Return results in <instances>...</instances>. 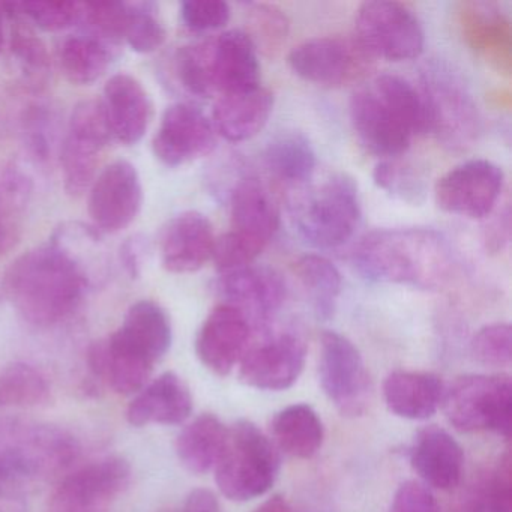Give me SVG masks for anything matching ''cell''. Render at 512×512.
<instances>
[{
    "label": "cell",
    "mask_w": 512,
    "mask_h": 512,
    "mask_svg": "<svg viewBox=\"0 0 512 512\" xmlns=\"http://www.w3.org/2000/svg\"><path fill=\"white\" fill-rule=\"evenodd\" d=\"M112 139L101 101H82L74 107L61 155L68 196L80 197L91 188L100 154Z\"/></svg>",
    "instance_id": "8fae6325"
},
{
    "label": "cell",
    "mask_w": 512,
    "mask_h": 512,
    "mask_svg": "<svg viewBox=\"0 0 512 512\" xmlns=\"http://www.w3.org/2000/svg\"><path fill=\"white\" fill-rule=\"evenodd\" d=\"M217 145L214 125L202 110L187 103L167 107L155 134V157L169 167L184 166L206 157Z\"/></svg>",
    "instance_id": "e0dca14e"
},
{
    "label": "cell",
    "mask_w": 512,
    "mask_h": 512,
    "mask_svg": "<svg viewBox=\"0 0 512 512\" xmlns=\"http://www.w3.org/2000/svg\"><path fill=\"white\" fill-rule=\"evenodd\" d=\"M4 46V29H2V19H0V50Z\"/></svg>",
    "instance_id": "11a10c76"
},
{
    "label": "cell",
    "mask_w": 512,
    "mask_h": 512,
    "mask_svg": "<svg viewBox=\"0 0 512 512\" xmlns=\"http://www.w3.org/2000/svg\"><path fill=\"white\" fill-rule=\"evenodd\" d=\"M428 133L449 151L472 148L481 133V118L463 80L443 64H431L422 77Z\"/></svg>",
    "instance_id": "ba28073f"
},
{
    "label": "cell",
    "mask_w": 512,
    "mask_h": 512,
    "mask_svg": "<svg viewBox=\"0 0 512 512\" xmlns=\"http://www.w3.org/2000/svg\"><path fill=\"white\" fill-rule=\"evenodd\" d=\"M388 512H442L436 497L416 481H407L395 491Z\"/></svg>",
    "instance_id": "681fc988"
},
{
    "label": "cell",
    "mask_w": 512,
    "mask_h": 512,
    "mask_svg": "<svg viewBox=\"0 0 512 512\" xmlns=\"http://www.w3.org/2000/svg\"><path fill=\"white\" fill-rule=\"evenodd\" d=\"M305 358L304 341L295 334H281L244 353L239 362V379L262 391H284L301 376Z\"/></svg>",
    "instance_id": "ac0fdd59"
},
{
    "label": "cell",
    "mask_w": 512,
    "mask_h": 512,
    "mask_svg": "<svg viewBox=\"0 0 512 512\" xmlns=\"http://www.w3.org/2000/svg\"><path fill=\"white\" fill-rule=\"evenodd\" d=\"M217 292L227 305L254 316H271L286 301L283 277L269 266L250 265L221 275Z\"/></svg>",
    "instance_id": "7402d4cb"
},
{
    "label": "cell",
    "mask_w": 512,
    "mask_h": 512,
    "mask_svg": "<svg viewBox=\"0 0 512 512\" xmlns=\"http://www.w3.org/2000/svg\"><path fill=\"white\" fill-rule=\"evenodd\" d=\"M113 47L88 35H76L62 43L59 64L68 82L88 86L100 80L109 70Z\"/></svg>",
    "instance_id": "e575fe53"
},
{
    "label": "cell",
    "mask_w": 512,
    "mask_h": 512,
    "mask_svg": "<svg viewBox=\"0 0 512 512\" xmlns=\"http://www.w3.org/2000/svg\"><path fill=\"white\" fill-rule=\"evenodd\" d=\"M410 464L419 478L437 490L449 491L460 484L464 452L460 443L437 425L422 428L410 448Z\"/></svg>",
    "instance_id": "cb8c5ba5"
},
{
    "label": "cell",
    "mask_w": 512,
    "mask_h": 512,
    "mask_svg": "<svg viewBox=\"0 0 512 512\" xmlns=\"http://www.w3.org/2000/svg\"><path fill=\"white\" fill-rule=\"evenodd\" d=\"M374 184L389 196L409 205L419 206L425 202L428 181L425 173L407 161L395 158L377 164L373 172Z\"/></svg>",
    "instance_id": "60d3db41"
},
{
    "label": "cell",
    "mask_w": 512,
    "mask_h": 512,
    "mask_svg": "<svg viewBox=\"0 0 512 512\" xmlns=\"http://www.w3.org/2000/svg\"><path fill=\"white\" fill-rule=\"evenodd\" d=\"M124 41L137 53H152L166 41V31L151 5H130Z\"/></svg>",
    "instance_id": "7bdbcfd3"
},
{
    "label": "cell",
    "mask_w": 512,
    "mask_h": 512,
    "mask_svg": "<svg viewBox=\"0 0 512 512\" xmlns=\"http://www.w3.org/2000/svg\"><path fill=\"white\" fill-rule=\"evenodd\" d=\"M511 241V211L506 206L484 229L485 250L490 254H499Z\"/></svg>",
    "instance_id": "f907efd6"
},
{
    "label": "cell",
    "mask_w": 512,
    "mask_h": 512,
    "mask_svg": "<svg viewBox=\"0 0 512 512\" xmlns=\"http://www.w3.org/2000/svg\"><path fill=\"white\" fill-rule=\"evenodd\" d=\"M511 454L506 451L484 479L470 488L458 512H512Z\"/></svg>",
    "instance_id": "74e56055"
},
{
    "label": "cell",
    "mask_w": 512,
    "mask_h": 512,
    "mask_svg": "<svg viewBox=\"0 0 512 512\" xmlns=\"http://www.w3.org/2000/svg\"><path fill=\"white\" fill-rule=\"evenodd\" d=\"M271 433L275 448L289 457L308 460L320 451L325 428L316 410L308 404H293L272 419Z\"/></svg>",
    "instance_id": "4dcf8cb0"
},
{
    "label": "cell",
    "mask_w": 512,
    "mask_h": 512,
    "mask_svg": "<svg viewBox=\"0 0 512 512\" xmlns=\"http://www.w3.org/2000/svg\"><path fill=\"white\" fill-rule=\"evenodd\" d=\"M79 452L77 440L55 425H5L0 430V499H20L26 485L64 472Z\"/></svg>",
    "instance_id": "5b68a950"
},
{
    "label": "cell",
    "mask_w": 512,
    "mask_h": 512,
    "mask_svg": "<svg viewBox=\"0 0 512 512\" xmlns=\"http://www.w3.org/2000/svg\"><path fill=\"white\" fill-rule=\"evenodd\" d=\"M193 412V397L184 380L173 373L161 374L137 392L127 410L133 427L149 424L178 425L187 421Z\"/></svg>",
    "instance_id": "d4e9b609"
},
{
    "label": "cell",
    "mask_w": 512,
    "mask_h": 512,
    "mask_svg": "<svg viewBox=\"0 0 512 512\" xmlns=\"http://www.w3.org/2000/svg\"><path fill=\"white\" fill-rule=\"evenodd\" d=\"M143 205V188L133 164L118 160L95 178L89 194V215L98 232L127 229Z\"/></svg>",
    "instance_id": "9a60e30c"
},
{
    "label": "cell",
    "mask_w": 512,
    "mask_h": 512,
    "mask_svg": "<svg viewBox=\"0 0 512 512\" xmlns=\"http://www.w3.org/2000/svg\"><path fill=\"white\" fill-rule=\"evenodd\" d=\"M320 385L343 416H361L370 401L371 383L358 347L334 331L320 340Z\"/></svg>",
    "instance_id": "7c38bea8"
},
{
    "label": "cell",
    "mask_w": 512,
    "mask_h": 512,
    "mask_svg": "<svg viewBox=\"0 0 512 512\" xmlns=\"http://www.w3.org/2000/svg\"><path fill=\"white\" fill-rule=\"evenodd\" d=\"M49 398V382L32 365L16 362L0 373V407H37Z\"/></svg>",
    "instance_id": "ab89813d"
},
{
    "label": "cell",
    "mask_w": 512,
    "mask_h": 512,
    "mask_svg": "<svg viewBox=\"0 0 512 512\" xmlns=\"http://www.w3.org/2000/svg\"><path fill=\"white\" fill-rule=\"evenodd\" d=\"M50 242L82 271L89 284L103 275L107 265V251L101 232L95 227L82 223H64L55 230Z\"/></svg>",
    "instance_id": "d590c367"
},
{
    "label": "cell",
    "mask_w": 512,
    "mask_h": 512,
    "mask_svg": "<svg viewBox=\"0 0 512 512\" xmlns=\"http://www.w3.org/2000/svg\"><path fill=\"white\" fill-rule=\"evenodd\" d=\"M476 361L487 367H509L512 359V329L508 323H493L476 332L472 340Z\"/></svg>",
    "instance_id": "ee69618b"
},
{
    "label": "cell",
    "mask_w": 512,
    "mask_h": 512,
    "mask_svg": "<svg viewBox=\"0 0 512 512\" xmlns=\"http://www.w3.org/2000/svg\"><path fill=\"white\" fill-rule=\"evenodd\" d=\"M214 245L211 221L200 212H182L163 227L161 263L172 274H191L212 259Z\"/></svg>",
    "instance_id": "44dd1931"
},
{
    "label": "cell",
    "mask_w": 512,
    "mask_h": 512,
    "mask_svg": "<svg viewBox=\"0 0 512 512\" xmlns=\"http://www.w3.org/2000/svg\"><path fill=\"white\" fill-rule=\"evenodd\" d=\"M253 512H295L283 496H272Z\"/></svg>",
    "instance_id": "db71d44e"
},
{
    "label": "cell",
    "mask_w": 512,
    "mask_h": 512,
    "mask_svg": "<svg viewBox=\"0 0 512 512\" xmlns=\"http://www.w3.org/2000/svg\"><path fill=\"white\" fill-rule=\"evenodd\" d=\"M295 220L299 235L314 247L346 244L361 220L355 181L344 173L332 175L299 205Z\"/></svg>",
    "instance_id": "9c48e42d"
},
{
    "label": "cell",
    "mask_w": 512,
    "mask_h": 512,
    "mask_svg": "<svg viewBox=\"0 0 512 512\" xmlns=\"http://www.w3.org/2000/svg\"><path fill=\"white\" fill-rule=\"evenodd\" d=\"M445 386L436 374L392 371L383 383V398L394 415L412 421L431 418L442 404Z\"/></svg>",
    "instance_id": "f1b7e54d"
},
{
    "label": "cell",
    "mask_w": 512,
    "mask_h": 512,
    "mask_svg": "<svg viewBox=\"0 0 512 512\" xmlns=\"http://www.w3.org/2000/svg\"><path fill=\"white\" fill-rule=\"evenodd\" d=\"M358 43L365 52L391 62L412 61L424 52L418 17L398 2H365L356 14Z\"/></svg>",
    "instance_id": "30bf717a"
},
{
    "label": "cell",
    "mask_w": 512,
    "mask_h": 512,
    "mask_svg": "<svg viewBox=\"0 0 512 512\" xmlns=\"http://www.w3.org/2000/svg\"><path fill=\"white\" fill-rule=\"evenodd\" d=\"M184 512H221L220 503L211 490L197 488L187 497Z\"/></svg>",
    "instance_id": "f5cc1de1"
},
{
    "label": "cell",
    "mask_w": 512,
    "mask_h": 512,
    "mask_svg": "<svg viewBox=\"0 0 512 512\" xmlns=\"http://www.w3.org/2000/svg\"><path fill=\"white\" fill-rule=\"evenodd\" d=\"M353 265L373 283L437 290L454 274V254L448 239L436 230L380 229L361 239Z\"/></svg>",
    "instance_id": "6da1fadb"
},
{
    "label": "cell",
    "mask_w": 512,
    "mask_h": 512,
    "mask_svg": "<svg viewBox=\"0 0 512 512\" xmlns=\"http://www.w3.org/2000/svg\"><path fill=\"white\" fill-rule=\"evenodd\" d=\"M232 232L262 244L271 242L280 229V211L265 185L256 178H245L230 193Z\"/></svg>",
    "instance_id": "484cf974"
},
{
    "label": "cell",
    "mask_w": 512,
    "mask_h": 512,
    "mask_svg": "<svg viewBox=\"0 0 512 512\" xmlns=\"http://www.w3.org/2000/svg\"><path fill=\"white\" fill-rule=\"evenodd\" d=\"M146 242L140 235H133L121 245V263L131 278H139L142 274L146 256Z\"/></svg>",
    "instance_id": "816d5d0a"
},
{
    "label": "cell",
    "mask_w": 512,
    "mask_h": 512,
    "mask_svg": "<svg viewBox=\"0 0 512 512\" xmlns=\"http://www.w3.org/2000/svg\"><path fill=\"white\" fill-rule=\"evenodd\" d=\"M274 109V95L257 88L218 98L214 107L215 133L227 142L239 143L253 139L268 124Z\"/></svg>",
    "instance_id": "83f0119b"
},
{
    "label": "cell",
    "mask_w": 512,
    "mask_h": 512,
    "mask_svg": "<svg viewBox=\"0 0 512 512\" xmlns=\"http://www.w3.org/2000/svg\"><path fill=\"white\" fill-rule=\"evenodd\" d=\"M464 43L499 73L512 71V25L502 8L487 0H469L458 8Z\"/></svg>",
    "instance_id": "d6986e66"
},
{
    "label": "cell",
    "mask_w": 512,
    "mask_h": 512,
    "mask_svg": "<svg viewBox=\"0 0 512 512\" xmlns=\"http://www.w3.org/2000/svg\"><path fill=\"white\" fill-rule=\"evenodd\" d=\"M281 458L274 443L250 421L227 428L223 451L215 464L221 494L247 502L271 490L280 473Z\"/></svg>",
    "instance_id": "8992f818"
},
{
    "label": "cell",
    "mask_w": 512,
    "mask_h": 512,
    "mask_svg": "<svg viewBox=\"0 0 512 512\" xmlns=\"http://www.w3.org/2000/svg\"><path fill=\"white\" fill-rule=\"evenodd\" d=\"M23 14L32 23L46 32L64 31L79 19L80 4L77 2H52V0H35L17 4Z\"/></svg>",
    "instance_id": "bcb514c9"
},
{
    "label": "cell",
    "mask_w": 512,
    "mask_h": 512,
    "mask_svg": "<svg viewBox=\"0 0 512 512\" xmlns=\"http://www.w3.org/2000/svg\"><path fill=\"white\" fill-rule=\"evenodd\" d=\"M32 199V181L17 167H0V257L16 247Z\"/></svg>",
    "instance_id": "d6a6232c"
},
{
    "label": "cell",
    "mask_w": 512,
    "mask_h": 512,
    "mask_svg": "<svg viewBox=\"0 0 512 512\" xmlns=\"http://www.w3.org/2000/svg\"><path fill=\"white\" fill-rule=\"evenodd\" d=\"M248 40L256 52L268 58L280 55L290 34V22L286 14L271 4H248L245 11Z\"/></svg>",
    "instance_id": "f35d334b"
},
{
    "label": "cell",
    "mask_w": 512,
    "mask_h": 512,
    "mask_svg": "<svg viewBox=\"0 0 512 512\" xmlns=\"http://www.w3.org/2000/svg\"><path fill=\"white\" fill-rule=\"evenodd\" d=\"M227 428L212 415L203 413L179 433L176 454L188 472L203 475L217 464L223 451Z\"/></svg>",
    "instance_id": "1f68e13d"
},
{
    "label": "cell",
    "mask_w": 512,
    "mask_h": 512,
    "mask_svg": "<svg viewBox=\"0 0 512 512\" xmlns=\"http://www.w3.org/2000/svg\"><path fill=\"white\" fill-rule=\"evenodd\" d=\"M88 364L97 379L109 383L121 395L142 391L154 370L152 362L128 349L115 334L89 347Z\"/></svg>",
    "instance_id": "4316f807"
},
{
    "label": "cell",
    "mask_w": 512,
    "mask_h": 512,
    "mask_svg": "<svg viewBox=\"0 0 512 512\" xmlns=\"http://www.w3.org/2000/svg\"><path fill=\"white\" fill-rule=\"evenodd\" d=\"M101 104L113 139L124 145H136L145 137L152 118V103L136 77L113 76L104 86Z\"/></svg>",
    "instance_id": "603a6c76"
},
{
    "label": "cell",
    "mask_w": 512,
    "mask_h": 512,
    "mask_svg": "<svg viewBox=\"0 0 512 512\" xmlns=\"http://www.w3.org/2000/svg\"><path fill=\"white\" fill-rule=\"evenodd\" d=\"M14 56L19 59L29 79L41 80L49 74L50 59L46 46L28 29L17 28L11 43Z\"/></svg>",
    "instance_id": "c3c4849f"
},
{
    "label": "cell",
    "mask_w": 512,
    "mask_h": 512,
    "mask_svg": "<svg viewBox=\"0 0 512 512\" xmlns=\"http://www.w3.org/2000/svg\"><path fill=\"white\" fill-rule=\"evenodd\" d=\"M368 58L358 41L314 38L290 52L289 65L296 76L314 85L343 86L364 76Z\"/></svg>",
    "instance_id": "2e32d148"
},
{
    "label": "cell",
    "mask_w": 512,
    "mask_h": 512,
    "mask_svg": "<svg viewBox=\"0 0 512 512\" xmlns=\"http://www.w3.org/2000/svg\"><path fill=\"white\" fill-rule=\"evenodd\" d=\"M265 248L262 244H257V242L230 230L226 235L215 239L212 259H214L218 271L226 274V272L253 265L254 260L262 254Z\"/></svg>",
    "instance_id": "f6af8a7d"
},
{
    "label": "cell",
    "mask_w": 512,
    "mask_h": 512,
    "mask_svg": "<svg viewBox=\"0 0 512 512\" xmlns=\"http://www.w3.org/2000/svg\"><path fill=\"white\" fill-rule=\"evenodd\" d=\"M131 467L124 458L109 457L80 467L59 485L52 512H107L130 484Z\"/></svg>",
    "instance_id": "5bb4252c"
},
{
    "label": "cell",
    "mask_w": 512,
    "mask_h": 512,
    "mask_svg": "<svg viewBox=\"0 0 512 512\" xmlns=\"http://www.w3.org/2000/svg\"><path fill=\"white\" fill-rule=\"evenodd\" d=\"M250 334L247 314L232 305H218L199 329L197 356L212 373L229 376L247 352Z\"/></svg>",
    "instance_id": "ffe728a7"
},
{
    "label": "cell",
    "mask_w": 512,
    "mask_h": 512,
    "mask_svg": "<svg viewBox=\"0 0 512 512\" xmlns=\"http://www.w3.org/2000/svg\"><path fill=\"white\" fill-rule=\"evenodd\" d=\"M505 175L488 160H470L452 169L434 185V200L442 211L460 217L485 218L494 211Z\"/></svg>",
    "instance_id": "4fadbf2b"
},
{
    "label": "cell",
    "mask_w": 512,
    "mask_h": 512,
    "mask_svg": "<svg viewBox=\"0 0 512 512\" xmlns=\"http://www.w3.org/2000/svg\"><path fill=\"white\" fill-rule=\"evenodd\" d=\"M91 286L79 268L49 244L32 248L5 272V295L28 322L50 326L74 313Z\"/></svg>",
    "instance_id": "3957f363"
},
{
    "label": "cell",
    "mask_w": 512,
    "mask_h": 512,
    "mask_svg": "<svg viewBox=\"0 0 512 512\" xmlns=\"http://www.w3.org/2000/svg\"><path fill=\"white\" fill-rule=\"evenodd\" d=\"M263 161L275 178L287 184L310 181L317 166L313 145L298 131L275 136L266 146Z\"/></svg>",
    "instance_id": "836d02e7"
},
{
    "label": "cell",
    "mask_w": 512,
    "mask_h": 512,
    "mask_svg": "<svg viewBox=\"0 0 512 512\" xmlns=\"http://www.w3.org/2000/svg\"><path fill=\"white\" fill-rule=\"evenodd\" d=\"M130 5L121 2H88L80 4L77 23L88 37L97 38L107 46H118L124 41Z\"/></svg>",
    "instance_id": "b9f144b4"
},
{
    "label": "cell",
    "mask_w": 512,
    "mask_h": 512,
    "mask_svg": "<svg viewBox=\"0 0 512 512\" xmlns=\"http://www.w3.org/2000/svg\"><path fill=\"white\" fill-rule=\"evenodd\" d=\"M229 4L223 0H187L181 4V20L193 32H211L224 28L230 20Z\"/></svg>",
    "instance_id": "7dc6e473"
},
{
    "label": "cell",
    "mask_w": 512,
    "mask_h": 512,
    "mask_svg": "<svg viewBox=\"0 0 512 512\" xmlns=\"http://www.w3.org/2000/svg\"><path fill=\"white\" fill-rule=\"evenodd\" d=\"M350 121L365 151L374 157H400L413 136L428 133L427 106L421 91L403 77H377L350 100Z\"/></svg>",
    "instance_id": "7a4b0ae2"
},
{
    "label": "cell",
    "mask_w": 512,
    "mask_h": 512,
    "mask_svg": "<svg viewBox=\"0 0 512 512\" xmlns=\"http://www.w3.org/2000/svg\"><path fill=\"white\" fill-rule=\"evenodd\" d=\"M115 335L128 349L155 365L172 346V323L160 304L143 299L131 305Z\"/></svg>",
    "instance_id": "f546056e"
},
{
    "label": "cell",
    "mask_w": 512,
    "mask_h": 512,
    "mask_svg": "<svg viewBox=\"0 0 512 512\" xmlns=\"http://www.w3.org/2000/svg\"><path fill=\"white\" fill-rule=\"evenodd\" d=\"M173 61L176 79L194 97H223L260 86L259 58L242 31L181 47Z\"/></svg>",
    "instance_id": "277c9868"
},
{
    "label": "cell",
    "mask_w": 512,
    "mask_h": 512,
    "mask_svg": "<svg viewBox=\"0 0 512 512\" xmlns=\"http://www.w3.org/2000/svg\"><path fill=\"white\" fill-rule=\"evenodd\" d=\"M295 274L313 301L317 316L329 319L334 314L343 286L337 266L326 257L307 254L295 263Z\"/></svg>",
    "instance_id": "8d00e7d4"
},
{
    "label": "cell",
    "mask_w": 512,
    "mask_h": 512,
    "mask_svg": "<svg viewBox=\"0 0 512 512\" xmlns=\"http://www.w3.org/2000/svg\"><path fill=\"white\" fill-rule=\"evenodd\" d=\"M449 424L461 433L491 431L509 439L512 430V382L508 374L458 377L443 394Z\"/></svg>",
    "instance_id": "52a82bcc"
}]
</instances>
